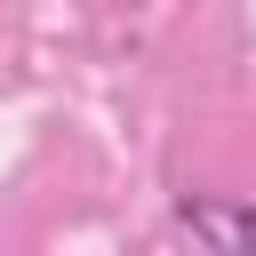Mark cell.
<instances>
[{
	"label": "cell",
	"mask_w": 256,
	"mask_h": 256,
	"mask_svg": "<svg viewBox=\"0 0 256 256\" xmlns=\"http://www.w3.org/2000/svg\"><path fill=\"white\" fill-rule=\"evenodd\" d=\"M176 224H184L208 256H256V208H248V200H224V192H184V200H176Z\"/></svg>",
	"instance_id": "6da1fadb"
}]
</instances>
